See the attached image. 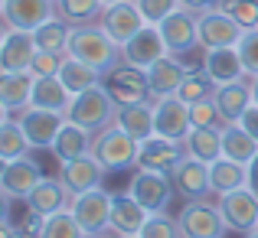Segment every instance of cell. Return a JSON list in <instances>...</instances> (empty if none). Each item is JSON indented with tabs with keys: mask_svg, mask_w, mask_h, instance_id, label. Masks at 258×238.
<instances>
[{
	"mask_svg": "<svg viewBox=\"0 0 258 238\" xmlns=\"http://www.w3.org/2000/svg\"><path fill=\"white\" fill-rule=\"evenodd\" d=\"M85 238H118V232H111V228H108V232H98V235H85Z\"/></svg>",
	"mask_w": 258,
	"mask_h": 238,
	"instance_id": "c3c4849f",
	"label": "cell"
},
{
	"mask_svg": "<svg viewBox=\"0 0 258 238\" xmlns=\"http://www.w3.org/2000/svg\"><path fill=\"white\" fill-rule=\"evenodd\" d=\"M105 4L101 0H56V17L76 30V26H92L101 23Z\"/></svg>",
	"mask_w": 258,
	"mask_h": 238,
	"instance_id": "d6a6232c",
	"label": "cell"
},
{
	"mask_svg": "<svg viewBox=\"0 0 258 238\" xmlns=\"http://www.w3.org/2000/svg\"><path fill=\"white\" fill-rule=\"evenodd\" d=\"M239 124L245 127V131L252 134V137H258V105H255V101H252V105L245 108V114L239 118Z\"/></svg>",
	"mask_w": 258,
	"mask_h": 238,
	"instance_id": "f6af8a7d",
	"label": "cell"
},
{
	"mask_svg": "<svg viewBox=\"0 0 258 238\" xmlns=\"http://www.w3.org/2000/svg\"><path fill=\"white\" fill-rule=\"evenodd\" d=\"M203 69H206V75L216 82V85H226V82H239L245 78V62H242L239 49L235 46H229V49H206L203 52Z\"/></svg>",
	"mask_w": 258,
	"mask_h": 238,
	"instance_id": "603a6c76",
	"label": "cell"
},
{
	"mask_svg": "<svg viewBox=\"0 0 258 238\" xmlns=\"http://www.w3.org/2000/svg\"><path fill=\"white\" fill-rule=\"evenodd\" d=\"M111 199L114 196L108 189H88L82 196H72V215L79 219L85 235H98V232H108L111 228Z\"/></svg>",
	"mask_w": 258,
	"mask_h": 238,
	"instance_id": "52a82bcc",
	"label": "cell"
},
{
	"mask_svg": "<svg viewBox=\"0 0 258 238\" xmlns=\"http://www.w3.org/2000/svg\"><path fill=\"white\" fill-rule=\"evenodd\" d=\"M101 26H105V33L118 46H124L138 30H144L147 20H144V13H141V7L134 4V0H124V4L105 7V13H101Z\"/></svg>",
	"mask_w": 258,
	"mask_h": 238,
	"instance_id": "ac0fdd59",
	"label": "cell"
},
{
	"mask_svg": "<svg viewBox=\"0 0 258 238\" xmlns=\"http://www.w3.org/2000/svg\"><path fill=\"white\" fill-rule=\"evenodd\" d=\"M213 101L219 108L222 121L226 124H235V121L245 114V108L252 105V78H239V82H226V85H216Z\"/></svg>",
	"mask_w": 258,
	"mask_h": 238,
	"instance_id": "7402d4cb",
	"label": "cell"
},
{
	"mask_svg": "<svg viewBox=\"0 0 258 238\" xmlns=\"http://www.w3.org/2000/svg\"><path fill=\"white\" fill-rule=\"evenodd\" d=\"M62 62H66V56H59V52H36L30 72L33 75H59Z\"/></svg>",
	"mask_w": 258,
	"mask_h": 238,
	"instance_id": "ee69618b",
	"label": "cell"
},
{
	"mask_svg": "<svg viewBox=\"0 0 258 238\" xmlns=\"http://www.w3.org/2000/svg\"><path fill=\"white\" fill-rule=\"evenodd\" d=\"M69 36H72V26L66 23V20H59V17L46 20L43 26L33 30V39H36L39 52H59V56H66V49H69Z\"/></svg>",
	"mask_w": 258,
	"mask_h": 238,
	"instance_id": "d590c367",
	"label": "cell"
},
{
	"mask_svg": "<svg viewBox=\"0 0 258 238\" xmlns=\"http://www.w3.org/2000/svg\"><path fill=\"white\" fill-rule=\"evenodd\" d=\"M180 7H186V10H193V13H206V10H216L219 0H180Z\"/></svg>",
	"mask_w": 258,
	"mask_h": 238,
	"instance_id": "bcb514c9",
	"label": "cell"
},
{
	"mask_svg": "<svg viewBox=\"0 0 258 238\" xmlns=\"http://www.w3.org/2000/svg\"><path fill=\"white\" fill-rule=\"evenodd\" d=\"M245 36V26H239L226 10H206L200 13V49H229L239 46V39Z\"/></svg>",
	"mask_w": 258,
	"mask_h": 238,
	"instance_id": "8fae6325",
	"label": "cell"
},
{
	"mask_svg": "<svg viewBox=\"0 0 258 238\" xmlns=\"http://www.w3.org/2000/svg\"><path fill=\"white\" fill-rule=\"evenodd\" d=\"M30 150L33 147H30V140H26L23 124H20L13 114H4V121H0V160L10 163L17 157H26Z\"/></svg>",
	"mask_w": 258,
	"mask_h": 238,
	"instance_id": "836d02e7",
	"label": "cell"
},
{
	"mask_svg": "<svg viewBox=\"0 0 258 238\" xmlns=\"http://www.w3.org/2000/svg\"><path fill=\"white\" fill-rule=\"evenodd\" d=\"M118 238H141V235H118Z\"/></svg>",
	"mask_w": 258,
	"mask_h": 238,
	"instance_id": "f5cc1de1",
	"label": "cell"
},
{
	"mask_svg": "<svg viewBox=\"0 0 258 238\" xmlns=\"http://www.w3.org/2000/svg\"><path fill=\"white\" fill-rule=\"evenodd\" d=\"M183 150L186 157H196L203 163H213L222 157V127H189L183 137Z\"/></svg>",
	"mask_w": 258,
	"mask_h": 238,
	"instance_id": "f546056e",
	"label": "cell"
},
{
	"mask_svg": "<svg viewBox=\"0 0 258 238\" xmlns=\"http://www.w3.org/2000/svg\"><path fill=\"white\" fill-rule=\"evenodd\" d=\"M164 56H170V52H167V43H164V33H160V26H151V23H147L144 30H138L121 46V59L131 62V65H141V69H151V65Z\"/></svg>",
	"mask_w": 258,
	"mask_h": 238,
	"instance_id": "2e32d148",
	"label": "cell"
},
{
	"mask_svg": "<svg viewBox=\"0 0 258 238\" xmlns=\"http://www.w3.org/2000/svg\"><path fill=\"white\" fill-rule=\"evenodd\" d=\"M33 72H0V108L4 114H20L33 98Z\"/></svg>",
	"mask_w": 258,
	"mask_h": 238,
	"instance_id": "cb8c5ba5",
	"label": "cell"
},
{
	"mask_svg": "<svg viewBox=\"0 0 258 238\" xmlns=\"http://www.w3.org/2000/svg\"><path fill=\"white\" fill-rule=\"evenodd\" d=\"M23 202H26V209H30L33 215L46 219V215H56V212H62V209H69L72 206V193L66 189V183L59 180V176H43V183H39Z\"/></svg>",
	"mask_w": 258,
	"mask_h": 238,
	"instance_id": "ffe728a7",
	"label": "cell"
},
{
	"mask_svg": "<svg viewBox=\"0 0 258 238\" xmlns=\"http://www.w3.org/2000/svg\"><path fill=\"white\" fill-rule=\"evenodd\" d=\"M147 215L151 212H147L131 193L114 196L111 199V232H118V235H141Z\"/></svg>",
	"mask_w": 258,
	"mask_h": 238,
	"instance_id": "4316f807",
	"label": "cell"
},
{
	"mask_svg": "<svg viewBox=\"0 0 258 238\" xmlns=\"http://www.w3.org/2000/svg\"><path fill=\"white\" fill-rule=\"evenodd\" d=\"M160 33H164L167 52L183 59L186 52H193L200 46V13L186 10V7H176L170 17L160 23Z\"/></svg>",
	"mask_w": 258,
	"mask_h": 238,
	"instance_id": "ba28073f",
	"label": "cell"
},
{
	"mask_svg": "<svg viewBox=\"0 0 258 238\" xmlns=\"http://www.w3.org/2000/svg\"><path fill=\"white\" fill-rule=\"evenodd\" d=\"M186 65H183V59L176 56H164L157 59V62L147 69V82H151V95L154 98H167V95H176L183 85V78H186Z\"/></svg>",
	"mask_w": 258,
	"mask_h": 238,
	"instance_id": "d4e9b609",
	"label": "cell"
},
{
	"mask_svg": "<svg viewBox=\"0 0 258 238\" xmlns=\"http://www.w3.org/2000/svg\"><path fill=\"white\" fill-rule=\"evenodd\" d=\"M36 39L30 30H4L0 43V72H30L36 59Z\"/></svg>",
	"mask_w": 258,
	"mask_h": 238,
	"instance_id": "e0dca14e",
	"label": "cell"
},
{
	"mask_svg": "<svg viewBox=\"0 0 258 238\" xmlns=\"http://www.w3.org/2000/svg\"><path fill=\"white\" fill-rule=\"evenodd\" d=\"M216 202H219V209H222V219H226L229 232L248 235V232L258 228V196L248 186L232 189V193H226V196H216Z\"/></svg>",
	"mask_w": 258,
	"mask_h": 238,
	"instance_id": "9c48e42d",
	"label": "cell"
},
{
	"mask_svg": "<svg viewBox=\"0 0 258 238\" xmlns=\"http://www.w3.org/2000/svg\"><path fill=\"white\" fill-rule=\"evenodd\" d=\"M189 121H193V127H226L213 98H203L196 105H189Z\"/></svg>",
	"mask_w": 258,
	"mask_h": 238,
	"instance_id": "60d3db41",
	"label": "cell"
},
{
	"mask_svg": "<svg viewBox=\"0 0 258 238\" xmlns=\"http://www.w3.org/2000/svg\"><path fill=\"white\" fill-rule=\"evenodd\" d=\"M127 193L147 209V212H167L176 196L170 173H160V170H144V167H134L131 183H127Z\"/></svg>",
	"mask_w": 258,
	"mask_h": 238,
	"instance_id": "5b68a950",
	"label": "cell"
},
{
	"mask_svg": "<svg viewBox=\"0 0 258 238\" xmlns=\"http://www.w3.org/2000/svg\"><path fill=\"white\" fill-rule=\"evenodd\" d=\"M213 92H216V82L206 75V69H189L186 72V78H183V85H180V98L186 101V105H196V101H203V98H213Z\"/></svg>",
	"mask_w": 258,
	"mask_h": 238,
	"instance_id": "74e56055",
	"label": "cell"
},
{
	"mask_svg": "<svg viewBox=\"0 0 258 238\" xmlns=\"http://www.w3.org/2000/svg\"><path fill=\"white\" fill-rule=\"evenodd\" d=\"M118 101L111 98V92H108L105 85H95L88 88V92H79L72 95V105L69 111H66V118L72 121V124L85 127V131L98 134L105 131V127H111L114 121H118Z\"/></svg>",
	"mask_w": 258,
	"mask_h": 238,
	"instance_id": "7a4b0ae2",
	"label": "cell"
},
{
	"mask_svg": "<svg viewBox=\"0 0 258 238\" xmlns=\"http://www.w3.org/2000/svg\"><path fill=\"white\" fill-rule=\"evenodd\" d=\"M66 56H72V59H79V62H88V65H95V69L108 72L114 62H121V46L108 36L101 23H92V26H76V30H72Z\"/></svg>",
	"mask_w": 258,
	"mask_h": 238,
	"instance_id": "6da1fadb",
	"label": "cell"
},
{
	"mask_svg": "<svg viewBox=\"0 0 258 238\" xmlns=\"http://www.w3.org/2000/svg\"><path fill=\"white\" fill-rule=\"evenodd\" d=\"M114 124L121 131H127L134 140H147L154 137V101H138V105H121L118 108V121Z\"/></svg>",
	"mask_w": 258,
	"mask_h": 238,
	"instance_id": "f1b7e54d",
	"label": "cell"
},
{
	"mask_svg": "<svg viewBox=\"0 0 258 238\" xmlns=\"http://www.w3.org/2000/svg\"><path fill=\"white\" fill-rule=\"evenodd\" d=\"M239 56H242V62H245V72H248V78L258 75V26H252V30H245V36L239 39Z\"/></svg>",
	"mask_w": 258,
	"mask_h": 238,
	"instance_id": "7bdbcfd3",
	"label": "cell"
},
{
	"mask_svg": "<svg viewBox=\"0 0 258 238\" xmlns=\"http://www.w3.org/2000/svg\"><path fill=\"white\" fill-rule=\"evenodd\" d=\"M101 75H105L101 69H95V65H88V62H79V59H72V56H66L62 69H59V78L66 82V88H69L72 95L101 85Z\"/></svg>",
	"mask_w": 258,
	"mask_h": 238,
	"instance_id": "e575fe53",
	"label": "cell"
},
{
	"mask_svg": "<svg viewBox=\"0 0 258 238\" xmlns=\"http://www.w3.org/2000/svg\"><path fill=\"white\" fill-rule=\"evenodd\" d=\"M170 180H173V189L183 202L213 196V186H209V163H203L196 157H183L170 170Z\"/></svg>",
	"mask_w": 258,
	"mask_h": 238,
	"instance_id": "9a60e30c",
	"label": "cell"
},
{
	"mask_svg": "<svg viewBox=\"0 0 258 238\" xmlns=\"http://www.w3.org/2000/svg\"><path fill=\"white\" fill-rule=\"evenodd\" d=\"M255 153H258V137H252L239 121L222 127V157H229V160L242 163V167H248V163L255 160Z\"/></svg>",
	"mask_w": 258,
	"mask_h": 238,
	"instance_id": "4dcf8cb0",
	"label": "cell"
},
{
	"mask_svg": "<svg viewBox=\"0 0 258 238\" xmlns=\"http://www.w3.org/2000/svg\"><path fill=\"white\" fill-rule=\"evenodd\" d=\"M138 140L127 131H121L118 124L105 127L92 137V157L105 167V173H114V170H124L138 163Z\"/></svg>",
	"mask_w": 258,
	"mask_h": 238,
	"instance_id": "3957f363",
	"label": "cell"
},
{
	"mask_svg": "<svg viewBox=\"0 0 258 238\" xmlns=\"http://www.w3.org/2000/svg\"><path fill=\"white\" fill-rule=\"evenodd\" d=\"M209 186H213V196H226L232 189L245 186V167L229 157H219L209 163Z\"/></svg>",
	"mask_w": 258,
	"mask_h": 238,
	"instance_id": "1f68e13d",
	"label": "cell"
},
{
	"mask_svg": "<svg viewBox=\"0 0 258 238\" xmlns=\"http://www.w3.org/2000/svg\"><path fill=\"white\" fill-rule=\"evenodd\" d=\"M252 101L258 105V75H252Z\"/></svg>",
	"mask_w": 258,
	"mask_h": 238,
	"instance_id": "681fc988",
	"label": "cell"
},
{
	"mask_svg": "<svg viewBox=\"0 0 258 238\" xmlns=\"http://www.w3.org/2000/svg\"><path fill=\"white\" fill-rule=\"evenodd\" d=\"M134 4L141 7V13H144V20L151 26H160L167 17L180 7V0H134Z\"/></svg>",
	"mask_w": 258,
	"mask_h": 238,
	"instance_id": "b9f144b4",
	"label": "cell"
},
{
	"mask_svg": "<svg viewBox=\"0 0 258 238\" xmlns=\"http://www.w3.org/2000/svg\"><path fill=\"white\" fill-rule=\"evenodd\" d=\"M141 238H186L180 228V219L167 212H151L141 228Z\"/></svg>",
	"mask_w": 258,
	"mask_h": 238,
	"instance_id": "f35d334b",
	"label": "cell"
},
{
	"mask_svg": "<svg viewBox=\"0 0 258 238\" xmlns=\"http://www.w3.org/2000/svg\"><path fill=\"white\" fill-rule=\"evenodd\" d=\"M176 219H180V228H183L186 238H222L229 232L219 202H213L209 196H206V199L183 202V209H180Z\"/></svg>",
	"mask_w": 258,
	"mask_h": 238,
	"instance_id": "8992f818",
	"label": "cell"
},
{
	"mask_svg": "<svg viewBox=\"0 0 258 238\" xmlns=\"http://www.w3.org/2000/svg\"><path fill=\"white\" fill-rule=\"evenodd\" d=\"M219 10H226L245 30L258 26V0H219Z\"/></svg>",
	"mask_w": 258,
	"mask_h": 238,
	"instance_id": "ab89813d",
	"label": "cell"
},
{
	"mask_svg": "<svg viewBox=\"0 0 258 238\" xmlns=\"http://www.w3.org/2000/svg\"><path fill=\"white\" fill-rule=\"evenodd\" d=\"M20 124H23V131H26V140H30V147L33 150H49L52 147V140H56V134L62 131V124H66V114H59V111H46V108H23L20 111Z\"/></svg>",
	"mask_w": 258,
	"mask_h": 238,
	"instance_id": "5bb4252c",
	"label": "cell"
},
{
	"mask_svg": "<svg viewBox=\"0 0 258 238\" xmlns=\"http://www.w3.org/2000/svg\"><path fill=\"white\" fill-rule=\"evenodd\" d=\"M4 30H36L56 17V0H0Z\"/></svg>",
	"mask_w": 258,
	"mask_h": 238,
	"instance_id": "7c38bea8",
	"label": "cell"
},
{
	"mask_svg": "<svg viewBox=\"0 0 258 238\" xmlns=\"http://www.w3.org/2000/svg\"><path fill=\"white\" fill-rule=\"evenodd\" d=\"M101 4H105V7H111V4H124V0H101Z\"/></svg>",
	"mask_w": 258,
	"mask_h": 238,
	"instance_id": "f907efd6",
	"label": "cell"
},
{
	"mask_svg": "<svg viewBox=\"0 0 258 238\" xmlns=\"http://www.w3.org/2000/svg\"><path fill=\"white\" fill-rule=\"evenodd\" d=\"M245 186L252 189V193L258 196V153H255V160L245 167Z\"/></svg>",
	"mask_w": 258,
	"mask_h": 238,
	"instance_id": "7dc6e473",
	"label": "cell"
},
{
	"mask_svg": "<svg viewBox=\"0 0 258 238\" xmlns=\"http://www.w3.org/2000/svg\"><path fill=\"white\" fill-rule=\"evenodd\" d=\"M59 180L66 183V189H69L72 196H82L88 189H98L101 183H105V167H101L92 153H85V157H79V160L62 163V167H59Z\"/></svg>",
	"mask_w": 258,
	"mask_h": 238,
	"instance_id": "44dd1931",
	"label": "cell"
},
{
	"mask_svg": "<svg viewBox=\"0 0 258 238\" xmlns=\"http://www.w3.org/2000/svg\"><path fill=\"white\" fill-rule=\"evenodd\" d=\"M193 127L189 121V105L180 95H167V98H154V134L167 140H183Z\"/></svg>",
	"mask_w": 258,
	"mask_h": 238,
	"instance_id": "4fadbf2b",
	"label": "cell"
},
{
	"mask_svg": "<svg viewBox=\"0 0 258 238\" xmlns=\"http://www.w3.org/2000/svg\"><path fill=\"white\" fill-rule=\"evenodd\" d=\"M242 238H258V228H255V232H248V235H242Z\"/></svg>",
	"mask_w": 258,
	"mask_h": 238,
	"instance_id": "816d5d0a",
	"label": "cell"
},
{
	"mask_svg": "<svg viewBox=\"0 0 258 238\" xmlns=\"http://www.w3.org/2000/svg\"><path fill=\"white\" fill-rule=\"evenodd\" d=\"M30 105L33 108H46V111L66 114V111H69V105H72V92L66 88V82L59 78V75H36Z\"/></svg>",
	"mask_w": 258,
	"mask_h": 238,
	"instance_id": "83f0119b",
	"label": "cell"
},
{
	"mask_svg": "<svg viewBox=\"0 0 258 238\" xmlns=\"http://www.w3.org/2000/svg\"><path fill=\"white\" fill-rule=\"evenodd\" d=\"M92 137H95L92 131H85V127L72 124V121L66 118L62 131L56 134V140H52L49 150H52V157L59 163H69V160H79V157H85V153H92Z\"/></svg>",
	"mask_w": 258,
	"mask_h": 238,
	"instance_id": "484cf974",
	"label": "cell"
},
{
	"mask_svg": "<svg viewBox=\"0 0 258 238\" xmlns=\"http://www.w3.org/2000/svg\"><path fill=\"white\" fill-rule=\"evenodd\" d=\"M39 183H43V167H39L30 153L4 163V170H0V193H4V202L26 199Z\"/></svg>",
	"mask_w": 258,
	"mask_h": 238,
	"instance_id": "30bf717a",
	"label": "cell"
},
{
	"mask_svg": "<svg viewBox=\"0 0 258 238\" xmlns=\"http://www.w3.org/2000/svg\"><path fill=\"white\" fill-rule=\"evenodd\" d=\"M36 238H85V232H82V225H79V219L72 215V209H62V212L46 215V219L39 222Z\"/></svg>",
	"mask_w": 258,
	"mask_h": 238,
	"instance_id": "8d00e7d4",
	"label": "cell"
},
{
	"mask_svg": "<svg viewBox=\"0 0 258 238\" xmlns=\"http://www.w3.org/2000/svg\"><path fill=\"white\" fill-rule=\"evenodd\" d=\"M101 85L111 92V98L118 105H138V101H154L151 95V82H147V69L131 62H114L111 69L101 75Z\"/></svg>",
	"mask_w": 258,
	"mask_h": 238,
	"instance_id": "277c9868",
	"label": "cell"
},
{
	"mask_svg": "<svg viewBox=\"0 0 258 238\" xmlns=\"http://www.w3.org/2000/svg\"><path fill=\"white\" fill-rule=\"evenodd\" d=\"M183 157H186V150H183V140H167V137H160V134H154V137L141 140V147H138V163H134V167L170 173V170H173Z\"/></svg>",
	"mask_w": 258,
	"mask_h": 238,
	"instance_id": "d6986e66",
	"label": "cell"
}]
</instances>
